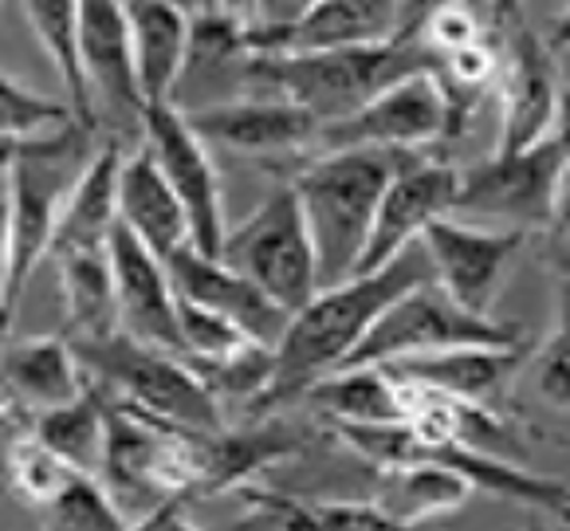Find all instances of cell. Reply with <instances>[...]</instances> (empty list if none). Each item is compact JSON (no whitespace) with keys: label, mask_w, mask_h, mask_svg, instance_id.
<instances>
[{"label":"cell","mask_w":570,"mask_h":531,"mask_svg":"<svg viewBox=\"0 0 570 531\" xmlns=\"http://www.w3.org/2000/svg\"><path fill=\"white\" fill-rule=\"evenodd\" d=\"M429 279H436V272L425 240H417L382 268L320 287L287 323L284 338L276 346V378H272L268 394L261 397L256 410L272 413L284 410V405H299V397L315 382L346 366V358L358 351V343L377 323V315L386 312L397 295H405L417 284H429Z\"/></svg>","instance_id":"6da1fadb"},{"label":"cell","mask_w":570,"mask_h":531,"mask_svg":"<svg viewBox=\"0 0 570 531\" xmlns=\"http://www.w3.org/2000/svg\"><path fill=\"white\" fill-rule=\"evenodd\" d=\"M99 146V127L79 118L51 135L4 142V323L17 312L32 272L51 256L63 205Z\"/></svg>","instance_id":"7a4b0ae2"},{"label":"cell","mask_w":570,"mask_h":531,"mask_svg":"<svg viewBox=\"0 0 570 531\" xmlns=\"http://www.w3.org/2000/svg\"><path fill=\"white\" fill-rule=\"evenodd\" d=\"M433 51L421 40H390L335 51H248L244 79L268 95L299 102L320 127L366 107L374 95L413 71H436Z\"/></svg>","instance_id":"3957f363"},{"label":"cell","mask_w":570,"mask_h":531,"mask_svg":"<svg viewBox=\"0 0 570 531\" xmlns=\"http://www.w3.org/2000/svg\"><path fill=\"white\" fill-rule=\"evenodd\" d=\"M402 154L320 150L292 177V189L299 194L303 217L311 225L315 256H320V287L358 276L370 228L377 217V201L386 194Z\"/></svg>","instance_id":"277c9868"},{"label":"cell","mask_w":570,"mask_h":531,"mask_svg":"<svg viewBox=\"0 0 570 531\" xmlns=\"http://www.w3.org/2000/svg\"><path fill=\"white\" fill-rule=\"evenodd\" d=\"M71 343L83 358L87 378L102 382V390H110L118 405H130L177 430H225L220 402L181 354L138 343L122 331L107 338H71Z\"/></svg>","instance_id":"5b68a950"},{"label":"cell","mask_w":570,"mask_h":531,"mask_svg":"<svg viewBox=\"0 0 570 531\" xmlns=\"http://www.w3.org/2000/svg\"><path fill=\"white\" fill-rule=\"evenodd\" d=\"M217 256L252 284H261L292 315L320 292V256L292 181L228 228Z\"/></svg>","instance_id":"8992f818"},{"label":"cell","mask_w":570,"mask_h":531,"mask_svg":"<svg viewBox=\"0 0 570 531\" xmlns=\"http://www.w3.org/2000/svg\"><path fill=\"white\" fill-rule=\"evenodd\" d=\"M469 343L512 346L520 343V331L508 327V323H495L492 315L469 312L436 279H429V284H417L405 295H397L394 304L377 315V323L366 331L358 351L346 358V366H386L394 358H410V354Z\"/></svg>","instance_id":"52a82bcc"},{"label":"cell","mask_w":570,"mask_h":531,"mask_svg":"<svg viewBox=\"0 0 570 531\" xmlns=\"http://www.w3.org/2000/svg\"><path fill=\"white\" fill-rule=\"evenodd\" d=\"M453 130V107L436 71H413L354 115L320 127L311 150H421Z\"/></svg>","instance_id":"ba28073f"},{"label":"cell","mask_w":570,"mask_h":531,"mask_svg":"<svg viewBox=\"0 0 570 531\" xmlns=\"http://www.w3.org/2000/svg\"><path fill=\"white\" fill-rule=\"evenodd\" d=\"M562 177H567V158L554 135L531 150H492V158L461 174L456 213L500 220V228H523V233L551 225Z\"/></svg>","instance_id":"9c48e42d"},{"label":"cell","mask_w":570,"mask_h":531,"mask_svg":"<svg viewBox=\"0 0 570 531\" xmlns=\"http://www.w3.org/2000/svg\"><path fill=\"white\" fill-rule=\"evenodd\" d=\"M142 146L154 154L166 181L177 189L185 213L194 220V245L202 253H220L228 233L225 197H220V177L209 158V142L194 130L189 115L174 102L150 107L142 118Z\"/></svg>","instance_id":"30bf717a"},{"label":"cell","mask_w":570,"mask_h":531,"mask_svg":"<svg viewBox=\"0 0 570 531\" xmlns=\"http://www.w3.org/2000/svg\"><path fill=\"white\" fill-rule=\"evenodd\" d=\"M79 68L99 122L135 127L142 135L146 95L138 83L135 28L126 0H83L79 17Z\"/></svg>","instance_id":"8fae6325"},{"label":"cell","mask_w":570,"mask_h":531,"mask_svg":"<svg viewBox=\"0 0 570 531\" xmlns=\"http://www.w3.org/2000/svg\"><path fill=\"white\" fill-rule=\"evenodd\" d=\"M456 194H461V169H453L449 161L413 158L405 150L386 194L377 201V217L358 272L382 268V264L397 260L405 248L417 245L433 220L456 213Z\"/></svg>","instance_id":"7c38bea8"},{"label":"cell","mask_w":570,"mask_h":531,"mask_svg":"<svg viewBox=\"0 0 570 531\" xmlns=\"http://www.w3.org/2000/svg\"><path fill=\"white\" fill-rule=\"evenodd\" d=\"M421 240H425L429 260H433L436 284L469 312L488 315L528 233L500 225H469L456 213H449V217L433 220Z\"/></svg>","instance_id":"4fadbf2b"},{"label":"cell","mask_w":570,"mask_h":531,"mask_svg":"<svg viewBox=\"0 0 570 531\" xmlns=\"http://www.w3.org/2000/svg\"><path fill=\"white\" fill-rule=\"evenodd\" d=\"M110 264H115V295H118V327L138 343L161 346V351L185 354L181 338V295L169 276V264L146 245L142 236L126 225L110 236Z\"/></svg>","instance_id":"5bb4252c"},{"label":"cell","mask_w":570,"mask_h":531,"mask_svg":"<svg viewBox=\"0 0 570 531\" xmlns=\"http://www.w3.org/2000/svg\"><path fill=\"white\" fill-rule=\"evenodd\" d=\"M567 83L554 68V51L528 24L508 36V63L500 79V135L495 150H531L547 142L559 122Z\"/></svg>","instance_id":"9a60e30c"},{"label":"cell","mask_w":570,"mask_h":531,"mask_svg":"<svg viewBox=\"0 0 570 531\" xmlns=\"http://www.w3.org/2000/svg\"><path fill=\"white\" fill-rule=\"evenodd\" d=\"M166 264L177 284V295L225 315L228 323H236L256 343L279 346L287 323H292V312L284 304H276L261 284H252L233 264H225L213 253H202V248H185V253L169 256Z\"/></svg>","instance_id":"2e32d148"},{"label":"cell","mask_w":570,"mask_h":531,"mask_svg":"<svg viewBox=\"0 0 570 531\" xmlns=\"http://www.w3.org/2000/svg\"><path fill=\"white\" fill-rule=\"evenodd\" d=\"M397 40V0H315L279 28H248V51H335Z\"/></svg>","instance_id":"e0dca14e"},{"label":"cell","mask_w":570,"mask_h":531,"mask_svg":"<svg viewBox=\"0 0 570 531\" xmlns=\"http://www.w3.org/2000/svg\"><path fill=\"white\" fill-rule=\"evenodd\" d=\"M523 363H528L523 343L512 346L469 343V346H445V351L394 358V363H386V371L397 382H405V386L464 397V402H480V405H495L503 397V390L512 386V378L520 374Z\"/></svg>","instance_id":"ac0fdd59"},{"label":"cell","mask_w":570,"mask_h":531,"mask_svg":"<svg viewBox=\"0 0 570 531\" xmlns=\"http://www.w3.org/2000/svg\"><path fill=\"white\" fill-rule=\"evenodd\" d=\"M189 115V110H185ZM194 130L205 142L233 146L244 154H284V150H311L320 138V122L299 107V102L272 95V99H236L220 107H205L189 115Z\"/></svg>","instance_id":"d6986e66"},{"label":"cell","mask_w":570,"mask_h":531,"mask_svg":"<svg viewBox=\"0 0 570 531\" xmlns=\"http://www.w3.org/2000/svg\"><path fill=\"white\" fill-rule=\"evenodd\" d=\"M91 390L71 338H12L4 343V410L40 417Z\"/></svg>","instance_id":"ffe728a7"},{"label":"cell","mask_w":570,"mask_h":531,"mask_svg":"<svg viewBox=\"0 0 570 531\" xmlns=\"http://www.w3.org/2000/svg\"><path fill=\"white\" fill-rule=\"evenodd\" d=\"M118 205H122V225L142 236L161 260L185 253V248H197L194 220H189L177 189L166 181V174H161V166L154 161V154L146 146L126 154Z\"/></svg>","instance_id":"44dd1931"},{"label":"cell","mask_w":570,"mask_h":531,"mask_svg":"<svg viewBox=\"0 0 570 531\" xmlns=\"http://www.w3.org/2000/svg\"><path fill=\"white\" fill-rule=\"evenodd\" d=\"M126 9L135 28V59L146 110L174 102V91L194 56V17L161 0H126Z\"/></svg>","instance_id":"7402d4cb"},{"label":"cell","mask_w":570,"mask_h":531,"mask_svg":"<svg viewBox=\"0 0 570 531\" xmlns=\"http://www.w3.org/2000/svg\"><path fill=\"white\" fill-rule=\"evenodd\" d=\"M122 161L126 150L110 138L99 146V154L91 158V166L83 169V177L71 189L63 217H59L56 240H51V256L83 253V248H107L115 228L122 225V205H118V186H122Z\"/></svg>","instance_id":"603a6c76"},{"label":"cell","mask_w":570,"mask_h":531,"mask_svg":"<svg viewBox=\"0 0 570 531\" xmlns=\"http://www.w3.org/2000/svg\"><path fill=\"white\" fill-rule=\"evenodd\" d=\"M299 402L327 413L331 425H366V422H405L410 417V397L405 386L386 366H343L320 378Z\"/></svg>","instance_id":"cb8c5ba5"},{"label":"cell","mask_w":570,"mask_h":531,"mask_svg":"<svg viewBox=\"0 0 570 531\" xmlns=\"http://www.w3.org/2000/svg\"><path fill=\"white\" fill-rule=\"evenodd\" d=\"M63 312L71 323V338H107L118 335V295H115V264L107 248H83V253L56 256Z\"/></svg>","instance_id":"d4e9b609"},{"label":"cell","mask_w":570,"mask_h":531,"mask_svg":"<svg viewBox=\"0 0 570 531\" xmlns=\"http://www.w3.org/2000/svg\"><path fill=\"white\" fill-rule=\"evenodd\" d=\"M469 476L441 461H413L397 464V469H382V489H377V504L394 520V528H413L425 523L441 512H453L472 496Z\"/></svg>","instance_id":"484cf974"},{"label":"cell","mask_w":570,"mask_h":531,"mask_svg":"<svg viewBox=\"0 0 570 531\" xmlns=\"http://www.w3.org/2000/svg\"><path fill=\"white\" fill-rule=\"evenodd\" d=\"M32 433L48 449H56L71 469L102 476L107 464V433H110V402L91 386L76 402L32 417Z\"/></svg>","instance_id":"4316f807"},{"label":"cell","mask_w":570,"mask_h":531,"mask_svg":"<svg viewBox=\"0 0 570 531\" xmlns=\"http://www.w3.org/2000/svg\"><path fill=\"white\" fill-rule=\"evenodd\" d=\"M28 24H32L40 48L48 51L51 68L63 79L68 102L87 127H99L91 107V95L83 83V68H79V17H83V0H20Z\"/></svg>","instance_id":"83f0119b"},{"label":"cell","mask_w":570,"mask_h":531,"mask_svg":"<svg viewBox=\"0 0 570 531\" xmlns=\"http://www.w3.org/2000/svg\"><path fill=\"white\" fill-rule=\"evenodd\" d=\"M51 528H68V531H115L130 528V515L122 512V504L115 500V492L107 489L102 476L95 472H76L63 492L51 500L48 508Z\"/></svg>","instance_id":"f1b7e54d"},{"label":"cell","mask_w":570,"mask_h":531,"mask_svg":"<svg viewBox=\"0 0 570 531\" xmlns=\"http://www.w3.org/2000/svg\"><path fill=\"white\" fill-rule=\"evenodd\" d=\"M9 472H12V489H17L28 504L48 508L79 469H71V464L63 461L56 449L43 445L36 433H24V437H17V433H12Z\"/></svg>","instance_id":"f546056e"},{"label":"cell","mask_w":570,"mask_h":531,"mask_svg":"<svg viewBox=\"0 0 570 531\" xmlns=\"http://www.w3.org/2000/svg\"><path fill=\"white\" fill-rule=\"evenodd\" d=\"M0 102H4V142H24V138L51 135V130L68 127V122L79 118L68 99L59 102L51 95H40L12 76H4V83H0Z\"/></svg>","instance_id":"4dcf8cb0"},{"label":"cell","mask_w":570,"mask_h":531,"mask_svg":"<svg viewBox=\"0 0 570 531\" xmlns=\"http://www.w3.org/2000/svg\"><path fill=\"white\" fill-rule=\"evenodd\" d=\"M177 319H181V338H185L181 358H217V354H233L244 343H256L236 323H228L225 315L209 312V307L194 304L185 295H181V307H177Z\"/></svg>","instance_id":"1f68e13d"},{"label":"cell","mask_w":570,"mask_h":531,"mask_svg":"<svg viewBox=\"0 0 570 531\" xmlns=\"http://www.w3.org/2000/svg\"><path fill=\"white\" fill-rule=\"evenodd\" d=\"M244 515L236 523L240 528H261V531H284V528H315V512L311 500L284 496V492L268 489H248L244 492Z\"/></svg>","instance_id":"d6a6232c"},{"label":"cell","mask_w":570,"mask_h":531,"mask_svg":"<svg viewBox=\"0 0 570 531\" xmlns=\"http://www.w3.org/2000/svg\"><path fill=\"white\" fill-rule=\"evenodd\" d=\"M531 386L551 410L570 413V338L554 331L531 358Z\"/></svg>","instance_id":"836d02e7"},{"label":"cell","mask_w":570,"mask_h":531,"mask_svg":"<svg viewBox=\"0 0 570 531\" xmlns=\"http://www.w3.org/2000/svg\"><path fill=\"white\" fill-rule=\"evenodd\" d=\"M417 40L425 43L433 56H449V51H461V48H469V43L484 40V36H480V20L464 9L461 0H453V4H445L436 17H429V24L421 28Z\"/></svg>","instance_id":"e575fe53"},{"label":"cell","mask_w":570,"mask_h":531,"mask_svg":"<svg viewBox=\"0 0 570 531\" xmlns=\"http://www.w3.org/2000/svg\"><path fill=\"white\" fill-rule=\"evenodd\" d=\"M311 512H315V528L331 531H351V528H394L377 500H311Z\"/></svg>","instance_id":"d590c367"},{"label":"cell","mask_w":570,"mask_h":531,"mask_svg":"<svg viewBox=\"0 0 570 531\" xmlns=\"http://www.w3.org/2000/svg\"><path fill=\"white\" fill-rule=\"evenodd\" d=\"M453 4V0H397V40H417L429 17Z\"/></svg>","instance_id":"8d00e7d4"},{"label":"cell","mask_w":570,"mask_h":531,"mask_svg":"<svg viewBox=\"0 0 570 531\" xmlns=\"http://www.w3.org/2000/svg\"><path fill=\"white\" fill-rule=\"evenodd\" d=\"M315 0H261V20L256 28H279V24H292L299 12H307Z\"/></svg>","instance_id":"74e56055"},{"label":"cell","mask_w":570,"mask_h":531,"mask_svg":"<svg viewBox=\"0 0 570 531\" xmlns=\"http://www.w3.org/2000/svg\"><path fill=\"white\" fill-rule=\"evenodd\" d=\"M488 17L503 36H512L515 28H523V0H484Z\"/></svg>","instance_id":"f35d334b"},{"label":"cell","mask_w":570,"mask_h":531,"mask_svg":"<svg viewBox=\"0 0 570 531\" xmlns=\"http://www.w3.org/2000/svg\"><path fill=\"white\" fill-rule=\"evenodd\" d=\"M551 228H554V236H559L562 245L570 248V169H567V177H562L559 197H554V209H551Z\"/></svg>","instance_id":"ab89813d"},{"label":"cell","mask_w":570,"mask_h":531,"mask_svg":"<svg viewBox=\"0 0 570 531\" xmlns=\"http://www.w3.org/2000/svg\"><path fill=\"white\" fill-rule=\"evenodd\" d=\"M213 9L248 28H256V20H261V0H213Z\"/></svg>","instance_id":"60d3db41"},{"label":"cell","mask_w":570,"mask_h":531,"mask_svg":"<svg viewBox=\"0 0 570 531\" xmlns=\"http://www.w3.org/2000/svg\"><path fill=\"white\" fill-rule=\"evenodd\" d=\"M554 142H559L562 158H567V169H570V87H567V91H562L559 122H554Z\"/></svg>","instance_id":"b9f144b4"},{"label":"cell","mask_w":570,"mask_h":531,"mask_svg":"<svg viewBox=\"0 0 570 531\" xmlns=\"http://www.w3.org/2000/svg\"><path fill=\"white\" fill-rule=\"evenodd\" d=\"M547 48L559 56V51H570V4L562 9V17L554 20V28H551V36H547Z\"/></svg>","instance_id":"7bdbcfd3"},{"label":"cell","mask_w":570,"mask_h":531,"mask_svg":"<svg viewBox=\"0 0 570 531\" xmlns=\"http://www.w3.org/2000/svg\"><path fill=\"white\" fill-rule=\"evenodd\" d=\"M554 331L570 338V268L559 276V327Z\"/></svg>","instance_id":"ee69618b"},{"label":"cell","mask_w":570,"mask_h":531,"mask_svg":"<svg viewBox=\"0 0 570 531\" xmlns=\"http://www.w3.org/2000/svg\"><path fill=\"white\" fill-rule=\"evenodd\" d=\"M161 4H174V9L189 12V17H205V12H213V0H161Z\"/></svg>","instance_id":"f6af8a7d"},{"label":"cell","mask_w":570,"mask_h":531,"mask_svg":"<svg viewBox=\"0 0 570 531\" xmlns=\"http://www.w3.org/2000/svg\"><path fill=\"white\" fill-rule=\"evenodd\" d=\"M567 87H570V79H567Z\"/></svg>","instance_id":"bcb514c9"}]
</instances>
